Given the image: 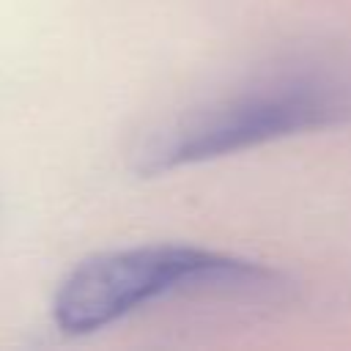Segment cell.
Returning <instances> with one entry per match:
<instances>
[{
	"label": "cell",
	"instance_id": "2",
	"mask_svg": "<svg viewBox=\"0 0 351 351\" xmlns=\"http://www.w3.org/2000/svg\"><path fill=\"white\" fill-rule=\"evenodd\" d=\"M181 293L285 302L293 282L285 271L233 252L173 241L132 244L74 263L52 293V321L63 335L82 337Z\"/></svg>",
	"mask_w": 351,
	"mask_h": 351
},
{
	"label": "cell",
	"instance_id": "1",
	"mask_svg": "<svg viewBox=\"0 0 351 351\" xmlns=\"http://www.w3.org/2000/svg\"><path fill=\"white\" fill-rule=\"evenodd\" d=\"M351 123V63L329 52L280 55L170 112L132 145L143 178Z\"/></svg>",
	"mask_w": 351,
	"mask_h": 351
}]
</instances>
